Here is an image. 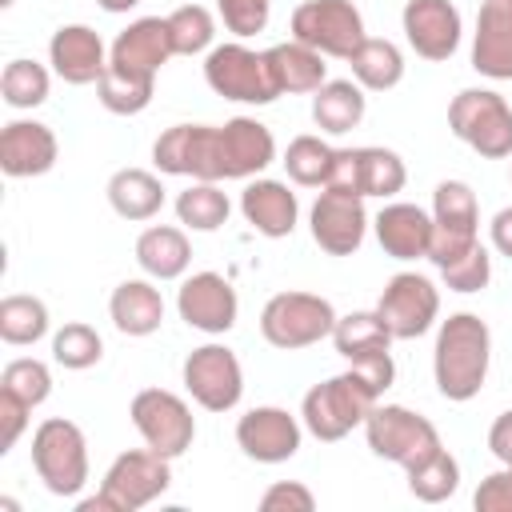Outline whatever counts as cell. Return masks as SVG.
Returning <instances> with one entry per match:
<instances>
[{
  "instance_id": "obj_5",
  "label": "cell",
  "mask_w": 512,
  "mask_h": 512,
  "mask_svg": "<svg viewBox=\"0 0 512 512\" xmlns=\"http://www.w3.org/2000/svg\"><path fill=\"white\" fill-rule=\"evenodd\" d=\"M364 436H368V448L380 460H392L404 472L444 448L436 424L428 416L404 408V404H376L364 420Z\"/></svg>"
},
{
  "instance_id": "obj_14",
  "label": "cell",
  "mask_w": 512,
  "mask_h": 512,
  "mask_svg": "<svg viewBox=\"0 0 512 512\" xmlns=\"http://www.w3.org/2000/svg\"><path fill=\"white\" fill-rule=\"evenodd\" d=\"M404 180H408L404 160L392 148L368 144V148H336L324 188L352 192V196H396Z\"/></svg>"
},
{
  "instance_id": "obj_36",
  "label": "cell",
  "mask_w": 512,
  "mask_h": 512,
  "mask_svg": "<svg viewBox=\"0 0 512 512\" xmlns=\"http://www.w3.org/2000/svg\"><path fill=\"white\" fill-rule=\"evenodd\" d=\"M456 488H460V464H456V456L448 448H440L428 460H420L416 468H408V492L416 500H424V504H440Z\"/></svg>"
},
{
  "instance_id": "obj_4",
  "label": "cell",
  "mask_w": 512,
  "mask_h": 512,
  "mask_svg": "<svg viewBox=\"0 0 512 512\" xmlns=\"http://www.w3.org/2000/svg\"><path fill=\"white\" fill-rule=\"evenodd\" d=\"M168 484H172L168 456H160L152 448H132L112 460L100 492L80 500V512H136V508L152 504L156 496H164Z\"/></svg>"
},
{
  "instance_id": "obj_21",
  "label": "cell",
  "mask_w": 512,
  "mask_h": 512,
  "mask_svg": "<svg viewBox=\"0 0 512 512\" xmlns=\"http://www.w3.org/2000/svg\"><path fill=\"white\" fill-rule=\"evenodd\" d=\"M48 64L64 84H100L108 60H104V40L88 24H64L48 40Z\"/></svg>"
},
{
  "instance_id": "obj_27",
  "label": "cell",
  "mask_w": 512,
  "mask_h": 512,
  "mask_svg": "<svg viewBox=\"0 0 512 512\" xmlns=\"http://www.w3.org/2000/svg\"><path fill=\"white\" fill-rule=\"evenodd\" d=\"M136 264L152 276V280H176L188 272L192 264V244L180 228L172 224H152L140 232L136 240Z\"/></svg>"
},
{
  "instance_id": "obj_8",
  "label": "cell",
  "mask_w": 512,
  "mask_h": 512,
  "mask_svg": "<svg viewBox=\"0 0 512 512\" xmlns=\"http://www.w3.org/2000/svg\"><path fill=\"white\" fill-rule=\"evenodd\" d=\"M336 328V308L316 292H276L260 312V332L272 348H308Z\"/></svg>"
},
{
  "instance_id": "obj_28",
  "label": "cell",
  "mask_w": 512,
  "mask_h": 512,
  "mask_svg": "<svg viewBox=\"0 0 512 512\" xmlns=\"http://www.w3.org/2000/svg\"><path fill=\"white\" fill-rule=\"evenodd\" d=\"M108 312H112V324L124 336H152L164 324L160 288H152L148 280H124V284H116V292L108 300Z\"/></svg>"
},
{
  "instance_id": "obj_10",
  "label": "cell",
  "mask_w": 512,
  "mask_h": 512,
  "mask_svg": "<svg viewBox=\"0 0 512 512\" xmlns=\"http://www.w3.org/2000/svg\"><path fill=\"white\" fill-rule=\"evenodd\" d=\"M204 80L216 96L224 100H240V104H272L280 96L268 56L252 52L244 44H216L204 60Z\"/></svg>"
},
{
  "instance_id": "obj_12",
  "label": "cell",
  "mask_w": 512,
  "mask_h": 512,
  "mask_svg": "<svg viewBox=\"0 0 512 512\" xmlns=\"http://www.w3.org/2000/svg\"><path fill=\"white\" fill-rule=\"evenodd\" d=\"M132 424L136 432L144 436V444L168 460L184 456L196 440V420H192V408L168 392V388H144L132 396Z\"/></svg>"
},
{
  "instance_id": "obj_6",
  "label": "cell",
  "mask_w": 512,
  "mask_h": 512,
  "mask_svg": "<svg viewBox=\"0 0 512 512\" xmlns=\"http://www.w3.org/2000/svg\"><path fill=\"white\" fill-rule=\"evenodd\" d=\"M448 128L488 160L512 156V108L492 88H464L448 104Z\"/></svg>"
},
{
  "instance_id": "obj_9",
  "label": "cell",
  "mask_w": 512,
  "mask_h": 512,
  "mask_svg": "<svg viewBox=\"0 0 512 512\" xmlns=\"http://www.w3.org/2000/svg\"><path fill=\"white\" fill-rule=\"evenodd\" d=\"M480 204L464 180H440L432 192V248L428 260L436 268L460 260L468 248L480 244Z\"/></svg>"
},
{
  "instance_id": "obj_24",
  "label": "cell",
  "mask_w": 512,
  "mask_h": 512,
  "mask_svg": "<svg viewBox=\"0 0 512 512\" xmlns=\"http://www.w3.org/2000/svg\"><path fill=\"white\" fill-rule=\"evenodd\" d=\"M220 152H224V180H248L276 160V140L260 120L236 116L220 124Z\"/></svg>"
},
{
  "instance_id": "obj_35",
  "label": "cell",
  "mask_w": 512,
  "mask_h": 512,
  "mask_svg": "<svg viewBox=\"0 0 512 512\" xmlns=\"http://www.w3.org/2000/svg\"><path fill=\"white\" fill-rule=\"evenodd\" d=\"M48 332V308L36 296H4L0 300V340L4 344H36Z\"/></svg>"
},
{
  "instance_id": "obj_7",
  "label": "cell",
  "mask_w": 512,
  "mask_h": 512,
  "mask_svg": "<svg viewBox=\"0 0 512 512\" xmlns=\"http://www.w3.org/2000/svg\"><path fill=\"white\" fill-rule=\"evenodd\" d=\"M32 468L52 496H76L88 484V444L72 420H44L32 432Z\"/></svg>"
},
{
  "instance_id": "obj_43",
  "label": "cell",
  "mask_w": 512,
  "mask_h": 512,
  "mask_svg": "<svg viewBox=\"0 0 512 512\" xmlns=\"http://www.w3.org/2000/svg\"><path fill=\"white\" fill-rule=\"evenodd\" d=\"M220 16H224V28L236 32V36H256L264 32L268 24V8L272 0H216Z\"/></svg>"
},
{
  "instance_id": "obj_19",
  "label": "cell",
  "mask_w": 512,
  "mask_h": 512,
  "mask_svg": "<svg viewBox=\"0 0 512 512\" xmlns=\"http://www.w3.org/2000/svg\"><path fill=\"white\" fill-rule=\"evenodd\" d=\"M236 444L260 464H284L300 448V420L288 408H248L236 420Z\"/></svg>"
},
{
  "instance_id": "obj_48",
  "label": "cell",
  "mask_w": 512,
  "mask_h": 512,
  "mask_svg": "<svg viewBox=\"0 0 512 512\" xmlns=\"http://www.w3.org/2000/svg\"><path fill=\"white\" fill-rule=\"evenodd\" d=\"M492 248L500 256H512V208H500L492 216Z\"/></svg>"
},
{
  "instance_id": "obj_11",
  "label": "cell",
  "mask_w": 512,
  "mask_h": 512,
  "mask_svg": "<svg viewBox=\"0 0 512 512\" xmlns=\"http://www.w3.org/2000/svg\"><path fill=\"white\" fill-rule=\"evenodd\" d=\"M292 40L316 48L320 56L348 60L364 40V16L352 0H304L292 12Z\"/></svg>"
},
{
  "instance_id": "obj_29",
  "label": "cell",
  "mask_w": 512,
  "mask_h": 512,
  "mask_svg": "<svg viewBox=\"0 0 512 512\" xmlns=\"http://www.w3.org/2000/svg\"><path fill=\"white\" fill-rule=\"evenodd\" d=\"M268 56V68H272V80L280 92H316L324 80H328V64L316 48L300 44V40H288V44H276L264 52Z\"/></svg>"
},
{
  "instance_id": "obj_31",
  "label": "cell",
  "mask_w": 512,
  "mask_h": 512,
  "mask_svg": "<svg viewBox=\"0 0 512 512\" xmlns=\"http://www.w3.org/2000/svg\"><path fill=\"white\" fill-rule=\"evenodd\" d=\"M312 120L320 132L344 136L364 120V88L352 80H324L312 96Z\"/></svg>"
},
{
  "instance_id": "obj_33",
  "label": "cell",
  "mask_w": 512,
  "mask_h": 512,
  "mask_svg": "<svg viewBox=\"0 0 512 512\" xmlns=\"http://www.w3.org/2000/svg\"><path fill=\"white\" fill-rule=\"evenodd\" d=\"M352 64V76L360 88L368 92H388L404 80V56L392 40H380V36H364L360 48L348 56Z\"/></svg>"
},
{
  "instance_id": "obj_16",
  "label": "cell",
  "mask_w": 512,
  "mask_h": 512,
  "mask_svg": "<svg viewBox=\"0 0 512 512\" xmlns=\"http://www.w3.org/2000/svg\"><path fill=\"white\" fill-rule=\"evenodd\" d=\"M376 312L384 316V324L392 328L396 340H416V336H424L436 324L440 292L420 272H396L384 284V292L376 300Z\"/></svg>"
},
{
  "instance_id": "obj_2",
  "label": "cell",
  "mask_w": 512,
  "mask_h": 512,
  "mask_svg": "<svg viewBox=\"0 0 512 512\" xmlns=\"http://www.w3.org/2000/svg\"><path fill=\"white\" fill-rule=\"evenodd\" d=\"M488 360H492V332L476 312H456L440 324L432 372L444 400L456 404L472 400L488 380Z\"/></svg>"
},
{
  "instance_id": "obj_42",
  "label": "cell",
  "mask_w": 512,
  "mask_h": 512,
  "mask_svg": "<svg viewBox=\"0 0 512 512\" xmlns=\"http://www.w3.org/2000/svg\"><path fill=\"white\" fill-rule=\"evenodd\" d=\"M440 276H444V284H448L452 292H480V288L488 284V276H492V256H488L484 244H476V248H468L460 260L444 264Z\"/></svg>"
},
{
  "instance_id": "obj_17",
  "label": "cell",
  "mask_w": 512,
  "mask_h": 512,
  "mask_svg": "<svg viewBox=\"0 0 512 512\" xmlns=\"http://www.w3.org/2000/svg\"><path fill=\"white\" fill-rule=\"evenodd\" d=\"M312 240L332 252V256H352L360 244H364V232H368V212H364V196H352V192H336V188H324L312 204Z\"/></svg>"
},
{
  "instance_id": "obj_25",
  "label": "cell",
  "mask_w": 512,
  "mask_h": 512,
  "mask_svg": "<svg viewBox=\"0 0 512 512\" xmlns=\"http://www.w3.org/2000/svg\"><path fill=\"white\" fill-rule=\"evenodd\" d=\"M376 240L392 260H416L432 248V216L416 204H384L376 212Z\"/></svg>"
},
{
  "instance_id": "obj_40",
  "label": "cell",
  "mask_w": 512,
  "mask_h": 512,
  "mask_svg": "<svg viewBox=\"0 0 512 512\" xmlns=\"http://www.w3.org/2000/svg\"><path fill=\"white\" fill-rule=\"evenodd\" d=\"M164 20H168V32H172L176 56H196V52H204V48L212 44V36H216V20H212V12L200 8V4H184V8H176V12L164 16Z\"/></svg>"
},
{
  "instance_id": "obj_18",
  "label": "cell",
  "mask_w": 512,
  "mask_h": 512,
  "mask_svg": "<svg viewBox=\"0 0 512 512\" xmlns=\"http://www.w3.org/2000/svg\"><path fill=\"white\" fill-rule=\"evenodd\" d=\"M176 308H180V320L208 332V336H220L236 324V312H240V300H236V288L220 276V272H196L180 284L176 292Z\"/></svg>"
},
{
  "instance_id": "obj_26",
  "label": "cell",
  "mask_w": 512,
  "mask_h": 512,
  "mask_svg": "<svg viewBox=\"0 0 512 512\" xmlns=\"http://www.w3.org/2000/svg\"><path fill=\"white\" fill-rule=\"evenodd\" d=\"M240 212H244V220L260 236L280 240V236H288L296 228L300 204H296V192H288V184H280V180H252L240 192Z\"/></svg>"
},
{
  "instance_id": "obj_37",
  "label": "cell",
  "mask_w": 512,
  "mask_h": 512,
  "mask_svg": "<svg viewBox=\"0 0 512 512\" xmlns=\"http://www.w3.org/2000/svg\"><path fill=\"white\" fill-rule=\"evenodd\" d=\"M48 68L36 60H8L0 76V96L8 108H36L48 100Z\"/></svg>"
},
{
  "instance_id": "obj_3",
  "label": "cell",
  "mask_w": 512,
  "mask_h": 512,
  "mask_svg": "<svg viewBox=\"0 0 512 512\" xmlns=\"http://www.w3.org/2000/svg\"><path fill=\"white\" fill-rule=\"evenodd\" d=\"M376 404H380V392L356 368H348V372L308 388L304 404H300V416H304V428L316 440H344L356 424L368 420V412Z\"/></svg>"
},
{
  "instance_id": "obj_30",
  "label": "cell",
  "mask_w": 512,
  "mask_h": 512,
  "mask_svg": "<svg viewBox=\"0 0 512 512\" xmlns=\"http://www.w3.org/2000/svg\"><path fill=\"white\" fill-rule=\"evenodd\" d=\"M108 204L124 220H152L164 208V184L144 168H120L108 180Z\"/></svg>"
},
{
  "instance_id": "obj_34",
  "label": "cell",
  "mask_w": 512,
  "mask_h": 512,
  "mask_svg": "<svg viewBox=\"0 0 512 512\" xmlns=\"http://www.w3.org/2000/svg\"><path fill=\"white\" fill-rule=\"evenodd\" d=\"M228 212H232V204H228V196L212 180H196L192 188H184L176 196V216L192 232H216L228 220Z\"/></svg>"
},
{
  "instance_id": "obj_38",
  "label": "cell",
  "mask_w": 512,
  "mask_h": 512,
  "mask_svg": "<svg viewBox=\"0 0 512 512\" xmlns=\"http://www.w3.org/2000/svg\"><path fill=\"white\" fill-rule=\"evenodd\" d=\"M332 156H336V148H328L320 136H296V140L288 144V152H284V168H288V176H292L296 184L320 188V184H328Z\"/></svg>"
},
{
  "instance_id": "obj_45",
  "label": "cell",
  "mask_w": 512,
  "mask_h": 512,
  "mask_svg": "<svg viewBox=\"0 0 512 512\" xmlns=\"http://www.w3.org/2000/svg\"><path fill=\"white\" fill-rule=\"evenodd\" d=\"M472 504H476V512H512V468L504 464L500 472L484 476Z\"/></svg>"
},
{
  "instance_id": "obj_44",
  "label": "cell",
  "mask_w": 512,
  "mask_h": 512,
  "mask_svg": "<svg viewBox=\"0 0 512 512\" xmlns=\"http://www.w3.org/2000/svg\"><path fill=\"white\" fill-rule=\"evenodd\" d=\"M260 508L264 512H312L316 508V496L304 484H296V480H276L260 496Z\"/></svg>"
},
{
  "instance_id": "obj_15",
  "label": "cell",
  "mask_w": 512,
  "mask_h": 512,
  "mask_svg": "<svg viewBox=\"0 0 512 512\" xmlns=\"http://www.w3.org/2000/svg\"><path fill=\"white\" fill-rule=\"evenodd\" d=\"M184 388L208 412L236 408L240 404V392H244V372H240L236 352L224 348V344L192 348L188 360H184Z\"/></svg>"
},
{
  "instance_id": "obj_20",
  "label": "cell",
  "mask_w": 512,
  "mask_h": 512,
  "mask_svg": "<svg viewBox=\"0 0 512 512\" xmlns=\"http://www.w3.org/2000/svg\"><path fill=\"white\" fill-rule=\"evenodd\" d=\"M400 20L412 52L424 60H448L460 48V12L452 0H408Z\"/></svg>"
},
{
  "instance_id": "obj_13",
  "label": "cell",
  "mask_w": 512,
  "mask_h": 512,
  "mask_svg": "<svg viewBox=\"0 0 512 512\" xmlns=\"http://www.w3.org/2000/svg\"><path fill=\"white\" fill-rule=\"evenodd\" d=\"M152 160L168 176H192V180H224V152H220V128L216 124H172L156 144Z\"/></svg>"
},
{
  "instance_id": "obj_49",
  "label": "cell",
  "mask_w": 512,
  "mask_h": 512,
  "mask_svg": "<svg viewBox=\"0 0 512 512\" xmlns=\"http://www.w3.org/2000/svg\"><path fill=\"white\" fill-rule=\"evenodd\" d=\"M104 12H128V8H136L140 0H96Z\"/></svg>"
},
{
  "instance_id": "obj_39",
  "label": "cell",
  "mask_w": 512,
  "mask_h": 512,
  "mask_svg": "<svg viewBox=\"0 0 512 512\" xmlns=\"http://www.w3.org/2000/svg\"><path fill=\"white\" fill-rule=\"evenodd\" d=\"M100 356H104V340H100V332H96L92 324L72 320V324H64V328L52 336V360H56L60 368L80 372V368H92Z\"/></svg>"
},
{
  "instance_id": "obj_47",
  "label": "cell",
  "mask_w": 512,
  "mask_h": 512,
  "mask_svg": "<svg viewBox=\"0 0 512 512\" xmlns=\"http://www.w3.org/2000/svg\"><path fill=\"white\" fill-rule=\"evenodd\" d=\"M488 448H492V456H496L500 464L512 468V408L492 420V428H488Z\"/></svg>"
},
{
  "instance_id": "obj_46",
  "label": "cell",
  "mask_w": 512,
  "mask_h": 512,
  "mask_svg": "<svg viewBox=\"0 0 512 512\" xmlns=\"http://www.w3.org/2000/svg\"><path fill=\"white\" fill-rule=\"evenodd\" d=\"M28 412L32 408L20 396H12V392L0 388V452H8L20 440V432L28 428Z\"/></svg>"
},
{
  "instance_id": "obj_1",
  "label": "cell",
  "mask_w": 512,
  "mask_h": 512,
  "mask_svg": "<svg viewBox=\"0 0 512 512\" xmlns=\"http://www.w3.org/2000/svg\"><path fill=\"white\" fill-rule=\"evenodd\" d=\"M168 56H176L172 48V32L168 20L160 16H140L132 20L108 52V68L96 84V96L108 112L116 116H136L152 104L156 92V72L168 64Z\"/></svg>"
},
{
  "instance_id": "obj_22",
  "label": "cell",
  "mask_w": 512,
  "mask_h": 512,
  "mask_svg": "<svg viewBox=\"0 0 512 512\" xmlns=\"http://www.w3.org/2000/svg\"><path fill=\"white\" fill-rule=\"evenodd\" d=\"M472 68L488 80H512V0H484L472 36Z\"/></svg>"
},
{
  "instance_id": "obj_41",
  "label": "cell",
  "mask_w": 512,
  "mask_h": 512,
  "mask_svg": "<svg viewBox=\"0 0 512 512\" xmlns=\"http://www.w3.org/2000/svg\"><path fill=\"white\" fill-rule=\"evenodd\" d=\"M0 388L12 392V396H20L28 408H36V404H44L48 392H52V372H48V364H40V360H32V356H20V360H8V364H4Z\"/></svg>"
},
{
  "instance_id": "obj_23",
  "label": "cell",
  "mask_w": 512,
  "mask_h": 512,
  "mask_svg": "<svg viewBox=\"0 0 512 512\" xmlns=\"http://www.w3.org/2000/svg\"><path fill=\"white\" fill-rule=\"evenodd\" d=\"M56 136L40 120H12L0 132V168L8 176H44L56 164Z\"/></svg>"
},
{
  "instance_id": "obj_32",
  "label": "cell",
  "mask_w": 512,
  "mask_h": 512,
  "mask_svg": "<svg viewBox=\"0 0 512 512\" xmlns=\"http://www.w3.org/2000/svg\"><path fill=\"white\" fill-rule=\"evenodd\" d=\"M392 340L396 336H392V328L384 324L380 312H348V316H336V328H332V344L348 364L388 352Z\"/></svg>"
},
{
  "instance_id": "obj_50",
  "label": "cell",
  "mask_w": 512,
  "mask_h": 512,
  "mask_svg": "<svg viewBox=\"0 0 512 512\" xmlns=\"http://www.w3.org/2000/svg\"><path fill=\"white\" fill-rule=\"evenodd\" d=\"M0 4H4V8H8V4H12V0H0Z\"/></svg>"
}]
</instances>
